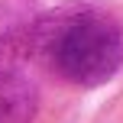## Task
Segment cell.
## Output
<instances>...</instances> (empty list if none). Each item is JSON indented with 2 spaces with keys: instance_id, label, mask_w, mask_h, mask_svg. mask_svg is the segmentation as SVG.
Listing matches in <instances>:
<instances>
[{
  "instance_id": "6da1fadb",
  "label": "cell",
  "mask_w": 123,
  "mask_h": 123,
  "mask_svg": "<svg viewBox=\"0 0 123 123\" xmlns=\"http://www.w3.org/2000/svg\"><path fill=\"white\" fill-rule=\"evenodd\" d=\"M26 49L49 62L58 78L78 87H100L123 65V32L110 16L68 3L36 19L26 32Z\"/></svg>"
},
{
  "instance_id": "7a4b0ae2",
  "label": "cell",
  "mask_w": 123,
  "mask_h": 123,
  "mask_svg": "<svg viewBox=\"0 0 123 123\" xmlns=\"http://www.w3.org/2000/svg\"><path fill=\"white\" fill-rule=\"evenodd\" d=\"M39 107V91L26 74L0 71V123H29Z\"/></svg>"
}]
</instances>
